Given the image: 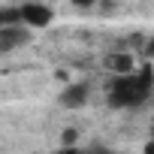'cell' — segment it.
<instances>
[{"instance_id": "7a4b0ae2", "label": "cell", "mask_w": 154, "mask_h": 154, "mask_svg": "<svg viewBox=\"0 0 154 154\" xmlns=\"http://www.w3.org/2000/svg\"><path fill=\"white\" fill-rule=\"evenodd\" d=\"M21 21L27 24V27H48L51 21H54V9L51 6H45V3H24L21 6Z\"/></svg>"}, {"instance_id": "277c9868", "label": "cell", "mask_w": 154, "mask_h": 154, "mask_svg": "<svg viewBox=\"0 0 154 154\" xmlns=\"http://www.w3.org/2000/svg\"><path fill=\"white\" fill-rule=\"evenodd\" d=\"M88 97H91L88 82H72V85L63 88V94H60V106H63V109H82V106L88 103Z\"/></svg>"}, {"instance_id": "8992f818", "label": "cell", "mask_w": 154, "mask_h": 154, "mask_svg": "<svg viewBox=\"0 0 154 154\" xmlns=\"http://www.w3.org/2000/svg\"><path fill=\"white\" fill-rule=\"evenodd\" d=\"M9 24H24L21 6H0V27H9Z\"/></svg>"}, {"instance_id": "9c48e42d", "label": "cell", "mask_w": 154, "mask_h": 154, "mask_svg": "<svg viewBox=\"0 0 154 154\" xmlns=\"http://www.w3.org/2000/svg\"><path fill=\"white\" fill-rule=\"evenodd\" d=\"M148 54H151V57H154V39H151V42H148Z\"/></svg>"}, {"instance_id": "5b68a950", "label": "cell", "mask_w": 154, "mask_h": 154, "mask_svg": "<svg viewBox=\"0 0 154 154\" xmlns=\"http://www.w3.org/2000/svg\"><path fill=\"white\" fill-rule=\"evenodd\" d=\"M103 66L112 72V75H121V72H133L136 69V57L130 51H118V54H109L103 60Z\"/></svg>"}, {"instance_id": "ba28073f", "label": "cell", "mask_w": 154, "mask_h": 154, "mask_svg": "<svg viewBox=\"0 0 154 154\" xmlns=\"http://www.w3.org/2000/svg\"><path fill=\"white\" fill-rule=\"evenodd\" d=\"M72 3H75V6H91L94 0H72Z\"/></svg>"}, {"instance_id": "6da1fadb", "label": "cell", "mask_w": 154, "mask_h": 154, "mask_svg": "<svg viewBox=\"0 0 154 154\" xmlns=\"http://www.w3.org/2000/svg\"><path fill=\"white\" fill-rule=\"evenodd\" d=\"M154 91V69L139 66L133 72H121L109 85V106L112 109H127V106H142Z\"/></svg>"}, {"instance_id": "52a82bcc", "label": "cell", "mask_w": 154, "mask_h": 154, "mask_svg": "<svg viewBox=\"0 0 154 154\" xmlns=\"http://www.w3.org/2000/svg\"><path fill=\"white\" fill-rule=\"evenodd\" d=\"M75 139H79V133H75V130H63V133H60V145H72Z\"/></svg>"}, {"instance_id": "3957f363", "label": "cell", "mask_w": 154, "mask_h": 154, "mask_svg": "<svg viewBox=\"0 0 154 154\" xmlns=\"http://www.w3.org/2000/svg\"><path fill=\"white\" fill-rule=\"evenodd\" d=\"M30 42L27 24H9V27H0V51H12Z\"/></svg>"}]
</instances>
